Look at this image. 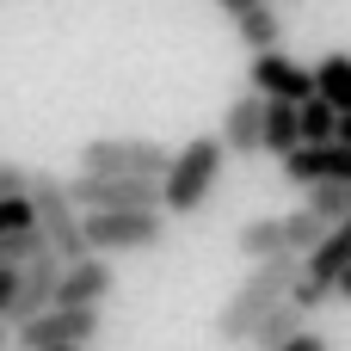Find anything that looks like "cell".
Returning <instances> with one entry per match:
<instances>
[{
    "instance_id": "1",
    "label": "cell",
    "mask_w": 351,
    "mask_h": 351,
    "mask_svg": "<svg viewBox=\"0 0 351 351\" xmlns=\"http://www.w3.org/2000/svg\"><path fill=\"white\" fill-rule=\"evenodd\" d=\"M222 167H228V154H222L216 136H191L185 148H173L167 154V173L154 179L160 185V216H197L216 197Z\"/></svg>"
},
{
    "instance_id": "2",
    "label": "cell",
    "mask_w": 351,
    "mask_h": 351,
    "mask_svg": "<svg viewBox=\"0 0 351 351\" xmlns=\"http://www.w3.org/2000/svg\"><path fill=\"white\" fill-rule=\"evenodd\" d=\"M290 278H296V259L290 253H278V259H259L241 284H234V296L216 308V339L222 346H247V333L259 327V315L265 308H278V302H290Z\"/></svg>"
},
{
    "instance_id": "3",
    "label": "cell",
    "mask_w": 351,
    "mask_h": 351,
    "mask_svg": "<svg viewBox=\"0 0 351 351\" xmlns=\"http://www.w3.org/2000/svg\"><path fill=\"white\" fill-rule=\"evenodd\" d=\"M25 204H31V228H37V241H43V253H49L56 265L86 259V241H80V210L68 204V191H62V179H56V173H37V167H31Z\"/></svg>"
},
{
    "instance_id": "4",
    "label": "cell",
    "mask_w": 351,
    "mask_h": 351,
    "mask_svg": "<svg viewBox=\"0 0 351 351\" xmlns=\"http://www.w3.org/2000/svg\"><path fill=\"white\" fill-rule=\"evenodd\" d=\"M167 216L160 210H86L80 216V241L93 259H117V253H148L160 247Z\"/></svg>"
},
{
    "instance_id": "5",
    "label": "cell",
    "mask_w": 351,
    "mask_h": 351,
    "mask_svg": "<svg viewBox=\"0 0 351 351\" xmlns=\"http://www.w3.org/2000/svg\"><path fill=\"white\" fill-rule=\"evenodd\" d=\"M346 265H351V216H346V222H333V228L321 234V247H315V253H302V259H296L290 302L315 315V308L333 296V284H339V271H346Z\"/></svg>"
},
{
    "instance_id": "6",
    "label": "cell",
    "mask_w": 351,
    "mask_h": 351,
    "mask_svg": "<svg viewBox=\"0 0 351 351\" xmlns=\"http://www.w3.org/2000/svg\"><path fill=\"white\" fill-rule=\"evenodd\" d=\"M167 142L148 136H93L80 148V173H111V179H160L167 173Z\"/></svg>"
},
{
    "instance_id": "7",
    "label": "cell",
    "mask_w": 351,
    "mask_h": 351,
    "mask_svg": "<svg viewBox=\"0 0 351 351\" xmlns=\"http://www.w3.org/2000/svg\"><path fill=\"white\" fill-rule=\"evenodd\" d=\"M93 339H99V308H43L31 321H12L6 333V346L19 351H86Z\"/></svg>"
},
{
    "instance_id": "8",
    "label": "cell",
    "mask_w": 351,
    "mask_h": 351,
    "mask_svg": "<svg viewBox=\"0 0 351 351\" xmlns=\"http://www.w3.org/2000/svg\"><path fill=\"white\" fill-rule=\"evenodd\" d=\"M247 93L278 99V105H302V99H315V74H308V62H296L284 49H259L247 62Z\"/></svg>"
},
{
    "instance_id": "9",
    "label": "cell",
    "mask_w": 351,
    "mask_h": 351,
    "mask_svg": "<svg viewBox=\"0 0 351 351\" xmlns=\"http://www.w3.org/2000/svg\"><path fill=\"white\" fill-rule=\"evenodd\" d=\"M284 179L290 185H351V148L346 142H315V148H290L284 154Z\"/></svg>"
},
{
    "instance_id": "10",
    "label": "cell",
    "mask_w": 351,
    "mask_h": 351,
    "mask_svg": "<svg viewBox=\"0 0 351 351\" xmlns=\"http://www.w3.org/2000/svg\"><path fill=\"white\" fill-rule=\"evenodd\" d=\"M111 259H74V265H62L56 271V296H49V308H99L105 296H111Z\"/></svg>"
},
{
    "instance_id": "11",
    "label": "cell",
    "mask_w": 351,
    "mask_h": 351,
    "mask_svg": "<svg viewBox=\"0 0 351 351\" xmlns=\"http://www.w3.org/2000/svg\"><path fill=\"white\" fill-rule=\"evenodd\" d=\"M259 117H265V99H259V93H241V99L222 111V130H216L222 154L253 160V154H259Z\"/></svg>"
},
{
    "instance_id": "12",
    "label": "cell",
    "mask_w": 351,
    "mask_h": 351,
    "mask_svg": "<svg viewBox=\"0 0 351 351\" xmlns=\"http://www.w3.org/2000/svg\"><path fill=\"white\" fill-rule=\"evenodd\" d=\"M56 259L49 253H31L25 265H19V296H12V321H31V315H43L49 308V296H56Z\"/></svg>"
},
{
    "instance_id": "13",
    "label": "cell",
    "mask_w": 351,
    "mask_h": 351,
    "mask_svg": "<svg viewBox=\"0 0 351 351\" xmlns=\"http://www.w3.org/2000/svg\"><path fill=\"white\" fill-rule=\"evenodd\" d=\"M302 327H308V308L278 302V308H265V315H259V327L247 333V346H253V351H278V346H290Z\"/></svg>"
},
{
    "instance_id": "14",
    "label": "cell",
    "mask_w": 351,
    "mask_h": 351,
    "mask_svg": "<svg viewBox=\"0 0 351 351\" xmlns=\"http://www.w3.org/2000/svg\"><path fill=\"white\" fill-rule=\"evenodd\" d=\"M308 74H315V99H327V105L346 117V111H351V56H346V49H333V56H321Z\"/></svg>"
},
{
    "instance_id": "15",
    "label": "cell",
    "mask_w": 351,
    "mask_h": 351,
    "mask_svg": "<svg viewBox=\"0 0 351 351\" xmlns=\"http://www.w3.org/2000/svg\"><path fill=\"white\" fill-rule=\"evenodd\" d=\"M234 31H241V43L259 56V49H284V19H278V6L271 0H259L253 12H241L234 19Z\"/></svg>"
},
{
    "instance_id": "16",
    "label": "cell",
    "mask_w": 351,
    "mask_h": 351,
    "mask_svg": "<svg viewBox=\"0 0 351 351\" xmlns=\"http://www.w3.org/2000/svg\"><path fill=\"white\" fill-rule=\"evenodd\" d=\"M259 148H265V154H278V160L296 148V105L265 99V117H259Z\"/></svg>"
},
{
    "instance_id": "17",
    "label": "cell",
    "mask_w": 351,
    "mask_h": 351,
    "mask_svg": "<svg viewBox=\"0 0 351 351\" xmlns=\"http://www.w3.org/2000/svg\"><path fill=\"white\" fill-rule=\"evenodd\" d=\"M234 247H241V259H278L284 253V234H278V216H253V222H241L234 228Z\"/></svg>"
},
{
    "instance_id": "18",
    "label": "cell",
    "mask_w": 351,
    "mask_h": 351,
    "mask_svg": "<svg viewBox=\"0 0 351 351\" xmlns=\"http://www.w3.org/2000/svg\"><path fill=\"white\" fill-rule=\"evenodd\" d=\"M333 123H339V111H333L327 99H302V105H296V148L333 142Z\"/></svg>"
},
{
    "instance_id": "19",
    "label": "cell",
    "mask_w": 351,
    "mask_h": 351,
    "mask_svg": "<svg viewBox=\"0 0 351 351\" xmlns=\"http://www.w3.org/2000/svg\"><path fill=\"white\" fill-rule=\"evenodd\" d=\"M278 234H284V253H290V259H302V253H315V247H321L327 222H321V216H308V210H290V216H278Z\"/></svg>"
},
{
    "instance_id": "20",
    "label": "cell",
    "mask_w": 351,
    "mask_h": 351,
    "mask_svg": "<svg viewBox=\"0 0 351 351\" xmlns=\"http://www.w3.org/2000/svg\"><path fill=\"white\" fill-rule=\"evenodd\" d=\"M308 216H321L327 228L333 222H346L351 216V185H308V204H302Z\"/></svg>"
},
{
    "instance_id": "21",
    "label": "cell",
    "mask_w": 351,
    "mask_h": 351,
    "mask_svg": "<svg viewBox=\"0 0 351 351\" xmlns=\"http://www.w3.org/2000/svg\"><path fill=\"white\" fill-rule=\"evenodd\" d=\"M19 228H31V204L25 197H0V234H19Z\"/></svg>"
},
{
    "instance_id": "22",
    "label": "cell",
    "mask_w": 351,
    "mask_h": 351,
    "mask_svg": "<svg viewBox=\"0 0 351 351\" xmlns=\"http://www.w3.org/2000/svg\"><path fill=\"white\" fill-rule=\"evenodd\" d=\"M25 185H31V167L25 160H0V197H25Z\"/></svg>"
},
{
    "instance_id": "23",
    "label": "cell",
    "mask_w": 351,
    "mask_h": 351,
    "mask_svg": "<svg viewBox=\"0 0 351 351\" xmlns=\"http://www.w3.org/2000/svg\"><path fill=\"white\" fill-rule=\"evenodd\" d=\"M12 296H19V265H0V327L12 321Z\"/></svg>"
},
{
    "instance_id": "24",
    "label": "cell",
    "mask_w": 351,
    "mask_h": 351,
    "mask_svg": "<svg viewBox=\"0 0 351 351\" xmlns=\"http://www.w3.org/2000/svg\"><path fill=\"white\" fill-rule=\"evenodd\" d=\"M278 351H333V346H327V339H321L315 327H302V333H296L290 346H278Z\"/></svg>"
},
{
    "instance_id": "25",
    "label": "cell",
    "mask_w": 351,
    "mask_h": 351,
    "mask_svg": "<svg viewBox=\"0 0 351 351\" xmlns=\"http://www.w3.org/2000/svg\"><path fill=\"white\" fill-rule=\"evenodd\" d=\"M216 6H222V12H228V19H241V12H253V6H259V0H216Z\"/></svg>"
},
{
    "instance_id": "26",
    "label": "cell",
    "mask_w": 351,
    "mask_h": 351,
    "mask_svg": "<svg viewBox=\"0 0 351 351\" xmlns=\"http://www.w3.org/2000/svg\"><path fill=\"white\" fill-rule=\"evenodd\" d=\"M333 142H346V148H351V111L339 117V123H333Z\"/></svg>"
},
{
    "instance_id": "27",
    "label": "cell",
    "mask_w": 351,
    "mask_h": 351,
    "mask_svg": "<svg viewBox=\"0 0 351 351\" xmlns=\"http://www.w3.org/2000/svg\"><path fill=\"white\" fill-rule=\"evenodd\" d=\"M333 296H346V302H351V265L339 271V284H333Z\"/></svg>"
},
{
    "instance_id": "28",
    "label": "cell",
    "mask_w": 351,
    "mask_h": 351,
    "mask_svg": "<svg viewBox=\"0 0 351 351\" xmlns=\"http://www.w3.org/2000/svg\"><path fill=\"white\" fill-rule=\"evenodd\" d=\"M0 351H6V327H0Z\"/></svg>"
},
{
    "instance_id": "29",
    "label": "cell",
    "mask_w": 351,
    "mask_h": 351,
    "mask_svg": "<svg viewBox=\"0 0 351 351\" xmlns=\"http://www.w3.org/2000/svg\"><path fill=\"white\" fill-rule=\"evenodd\" d=\"M271 6H278V0H271Z\"/></svg>"
},
{
    "instance_id": "30",
    "label": "cell",
    "mask_w": 351,
    "mask_h": 351,
    "mask_svg": "<svg viewBox=\"0 0 351 351\" xmlns=\"http://www.w3.org/2000/svg\"><path fill=\"white\" fill-rule=\"evenodd\" d=\"M68 351H74V346H68Z\"/></svg>"
}]
</instances>
